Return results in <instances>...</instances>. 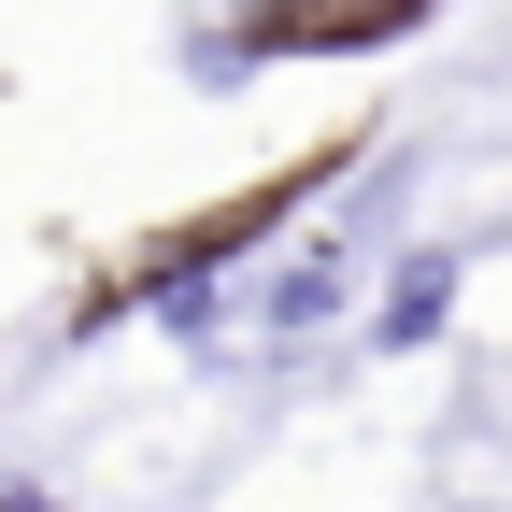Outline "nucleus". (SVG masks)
<instances>
[{
    "label": "nucleus",
    "mask_w": 512,
    "mask_h": 512,
    "mask_svg": "<svg viewBox=\"0 0 512 512\" xmlns=\"http://www.w3.org/2000/svg\"><path fill=\"white\" fill-rule=\"evenodd\" d=\"M342 271H356V242H313V256H285V271H271V342H299V328H328V299H342Z\"/></svg>",
    "instance_id": "1"
},
{
    "label": "nucleus",
    "mask_w": 512,
    "mask_h": 512,
    "mask_svg": "<svg viewBox=\"0 0 512 512\" xmlns=\"http://www.w3.org/2000/svg\"><path fill=\"white\" fill-rule=\"evenodd\" d=\"M441 299H456V256H413V271L384 285V313H370V342H427V328H441Z\"/></svg>",
    "instance_id": "2"
}]
</instances>
